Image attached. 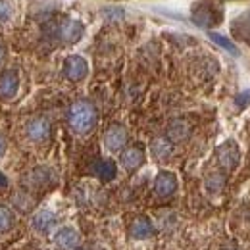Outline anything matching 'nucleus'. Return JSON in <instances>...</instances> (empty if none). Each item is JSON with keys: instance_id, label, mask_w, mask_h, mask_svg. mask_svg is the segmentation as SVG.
<instances>
[{"instance_id": "f257e3e1", "label": "nucleus", "mask_w": 250, "mask_h": 250, "mask_svg": "<svg viewBox=\"0 0 250 250\" xmlns=\"http://www.w3.org/2000/svg\"><path fill=\"white\" fill-rule=\"evenodd\" d=\"M67 120L69 125L75 133L79 135H87L91 133L96 125V110L91 102L87 100H77L73 102V106L69 108V114H67Z\"/></svg>"}, {"instance_id": "f03ea898", "label": "nucleus", "mask_w": 250, "mask_h": 250, "mask_svg": "<svg viewBox=\"0 0 250 250\" xmlns=\"http://www.w3.org/2000/svg\"><path fill=\"white\" fill-rule=\"evenodd\" d=\"M89 73V63L83 56H67L65 62H63V75L69 79V81H81L85 79Z\"/></svg>"}, {"instance_id": "7ed1b4c3", "label": "nucleus", "mask_w": 250, "mask_h": 250, "mask_svg": "<svg viewBox=\"0 0 250 250\" xmlns=\"http://www.w3.org/2000/svg\"><path fill=\"white\" fill-rule=\"evenodd\" d=\"M20 89V77L16 69H6L0 75V98L2 100H10L18 94Z\"/></svg>"}, {"instance_id": "20e7f679", "label": "nucleus", "mask_w": 250, "mask_h": 250, "mask_svg": "<svg viewBox=\"0 0 250 250\" xmlns=\"http://www.w3.org/2000/svg\"><path fill=\"white\" fill-rule=\"evenodd\" d=\"M239 158H241V154H239V148H237V145H235L233 141L223 143V145L218 148L219 164H221V167H225V169H229V171L237 167Z\"/></svg>"}, {"instance_id": "39448f33", "label": "nucleus", "mask_w": 250, "mask_h": 250, "mask_svg": "<svg viewBox=\"0 0 250 250\" xmlns=\"http://www.w3.org/2000/svg\"><path fill=\"white\" fill-rule=\"evenodd\" d=\"M54 245L58 250H75L79 247V233L73 227H62L54 235Z\"/></svg>"}, {"instance_id": "423d86ee", "label": "nucleus", "mask_w": 250, "mask_h": 250, "mask_svg": "<svg viewBox=\"0 0 250 250\" xmlns=\"http://www.w3.org/2000/svg\"><path fill=\"white\" fill-rule=\"evenodd\" d=\"M125 143H127V131H125V127H122V125H112L106 131V135H104V145L112 152L122 150L125 146Z\"/></svg>"}, {"instance_id": "0eeeda50", "label": "nucleus", "mask_w": 250, "mask_h": 250, "mask_svg": "<svg viewBox=\"0 0 250 250\" xmlns=\"http://www.w3.org/2000/svg\"><path fill=\"white\" fill-rule=\"evenodd\" d=\"M154 190H156L158 196H162V198L171 196L177 190V177L171 171H160L156 181H154Z\"/></svg>"}, {"instance_id": "6e6552de", "label": "nucleus", "mask_w": 250, "mask_h": 250, "mask_svg": "<svg viewBox=\"0 0 250 250\" xmlns=\"http://www.w3.org/2000/svg\"><path fill=\"white\" fill-rule=\"evenodd\" d=\"M27 137L35 143H42L50 137V122L46 118H33L27 124Z\"/></svg>"}, {"instance_id": "1a4fd4ad", "label": "nucleus", "mask_w": 250, "mask_h": 250, "mask_svg": "<svg viewBox=\"0 0 250 250\" xmlns=\"http://www.w3.org/2000/svg\"><path fill=\"white\" fill-rule=\"evenodd\" d=\"M31 225L37 233L46 235L56 225V216L50 210H39V212H35V216L31 218Z\"/></svg>"}, {"instance_id": "9d476101", "label": "nucleus", "mask_w": 250, "mask_h": 250, "mask_svg": "<svg viewBox=\"0 0 250 250\" xmlns=\"http://www.w3.org/2000/svg\"><path fill=\"white\" fill-rule=\"evenodd\" d=\"M120 160H122V166H124L127 171H135V169H139L143 166L145 152H143L141 146H129V148H125L124 152H122Z\"/></svg>"}, {"instance_id": "9b49d317", "label": "nucleus", "mask_w": 250, "mask_h": 250, "mask_svg": "<svg viewBox=\"0 0 250 250\" xmlns=\"http://www.w3.org/2000/svg\"><path fill=\"white\" fill-rule=\"evenodd\" d=\"M83 33H85V27L77 20H65L60 25V37L65 42H77L83 37Z\"/></svg>"}, {"instance_id": "f8f14e48", "label": "nucleus", "mask_w": 250, "mask_h": 250, "mask_svg": "<svg viewBox=\"0 0 250 250\" xmlns=\"http://www.w3.org/2000/svg\"><path fill=\"white\" fill-rule=\"evenodd\" d=\"M129 233H131L133 239H139V241L141 239H148V237L154 235V225L146 216H139L131 223V231Z\"/></svg>"}, {"instance_id": "ddd939ff", "label": "nucleus", "mask_w": 250, "mask_h": 250, "mask_svg": "<svg viewBox=\"0 0 250 250\" xmlns=\"http://www.w3.org/2000/svg\"><path fill=\"white\" fill-rule=\"evenodd\" d=\"M93 171L98 179L112 181L116 177V173H118V167H116V164L112 160H98V162H94Z\"/></svg>"}, {"instance_id": "4468645a", "label": "nucleus", "mask_w": 250, "mask_h": 250, "mask_svg": "<svg viewBox=\"0 0 250 250\" xmlns=\"http://www.w3.org/2000/svg\"><path fill=\"white\" fill-rule=\"evenodd\" d=\"M192 21L198 25V27H212L214 23H218L216 21V16H214V12H212V8H206V6H196L194 10H192Z\"/></svg>"}, {"instance_id": "2eb2a0df", "label": "nucleus", "mask_w": 250, "mask_h": 250, "mask_svg": "<svg viewBox=\"0 0 250 250\" xmlns=\"http://www.w3.org/2000/svg\"><path fill=\"white\" fill-rule=\"evenodd\" d=\"M171 152H173V145H171L169 139H166V137H158V139L152 141V154H154V158H158V160H166V158L171 156Z\"/></svg>"}, {"instance_id": "dca6fc26", "label": "nucleus", "mask_w": 250, "mask_h": 250, "mask_svg": "<svg viewBox=\"0 0 250 250\" xmlns=\"http://www.w3.org/2000/svg\"><path fill=\"white\" fill-rule=\"evenodd\" d=\"M208 37L218 44V46H221L223 50H227L229 54H233V56H239L241 52H239V48H237V44L233 42V41H229L227 37H223V35H219V33H214V31H210L208 33Z\"/></svg>"}, {"instance_id": "f3484780", "label": "nucleus", "mask_w": 250, "mask_h": 250, "mask_svg": "<svg viewBox=\"0 0 250 250\" xmlns=\"http://www.w3.org/2000/svg\"><path fill=\"white\" fill-rule=\"evenodd\" d=\"M14 223H16L14 212H12L8 206H2V204H0V233L10 231V229L14 227Z\"/></svg>"}, {"instance_id": "a211bd4d", "label": "nucleus", "mask_w": 250, "mask_h": 250, "mask_svg": "<svg viewBox=\"0 0 250 250\" xmlns=\"http://www.w3.org/2000/svg\"><path fill=\"white\" fill-rule=\"evenodd\" d=\"M225 185V179H223V175L221 173H210L208 177H206V188L210 190V192H219L221 188Z\"/></svg>"}, {"instance_id": "6ab92c4d", "label": "nucleus", "mask_w": 250, "mask_h": 250, "mask_svg": "<svg viewBox=\"0 0 250 250\" xmlns=\"http://www.w3.org/2000/svg\"><path fill=\"white\" fill-rule=\"evenodd\" d=\"M169 135H171L173 139H177V141L185 139V137L188 135L187 125L183 124V122H175V124H171V129H169Z\"/></svg>"}, {"instance_id": "aec40b11", "label": "nucleus", "mask_w": 250, "mask_h": 250, "mask_svg": "<svg viewBox=\"0 0 250 250\" xmlns=\"http://www.w3.org/2000/svg\"><path fill=\"white\" fill-rule=\"evenodd\" d=\"M12 16V8L8 0H0V21H8Z\"/></svg>"}, {"instance_id": "412c9836", "label": "nucleus", "mask_w": 250, "mask_h": 250, "mask_svg": "<svg viewBox=\"0 0 250 250\" xmlns=\"http://www.w3.org/2000/svg\"><path fill=\"white\" fill-rule=\"evenodd\" d=\"M249 102H250V91H247V93H243V94H239V96H237V106H239V108L247 106Z\"/></svg>"}, {"instance_id": "4be33fe9", "label": "nucleus", "mask_w": 250, "mask_h": 250, "mask_svg": "<svg viewBox=\"0 0 250 250\" xmlns=\"http://www.w3.org/2000/svg\"><path fill=\"white\" fill-rule=\"evenodd\" d=\"M8 185H10V181H8V177H6V175H4L2 171H0V188H6V187H8Z\"/></svg>"}, {"instance_id": "5701e85b", "label": "nucleus", "mask_w": 250, "mask_h": 250, "mask_svg": "<svg viewBox=\"0 0 250 250\" xmlns=\"http://www.w3.org/2000/svg\"><path fill=\"white\" fill-rule=\"evenodd\" d=\"M6 154V139L0 135V158Z\"/></svg>"}, {"instance_id": "b1692460", "label": "nucleus", "mask_w": 250, "mask_h": 250, "mask_svg": "<svg viewBox=\"0 0 250 250\" xmlns=\"http://www.w3.org/2000/svg\"><path fill=\"white\" fill-rule=\"evenodd\" d=\"M2 60H4V46L0 44V63H2Z\"/></svg>"}]
</instances>
